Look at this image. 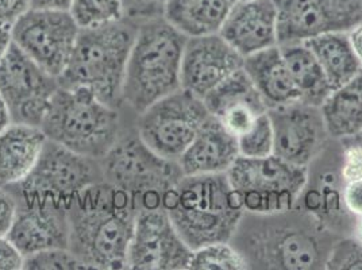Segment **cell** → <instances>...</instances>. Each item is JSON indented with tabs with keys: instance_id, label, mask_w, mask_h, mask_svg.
<instances>
[{
	"instance_id": "obj_1",
	"label": "cell",
	"mask_w": 362,
	"mask_h": 270,
	"mask_svg": "<svg viewBox=\"0 0 362 270\" xmlns=\"http://www.w3.org/2000/svg\"><path fill=\"white\" fill-rule=\"evenodd\" d=\"M138 203L105 181L69 199V250L90 269H127Z\"/></svg>"
},
{
	"instance_id": "obj_2",
	"label": "cell",
	"mask_w": 362,
	"mask_h": 270,
	"mask_svg": "<svg viewBox=\"0 0 362 270\" xmlns=\"http://www.w3.org/2000/svg\"><path fill=\"white\" fill-rule=\"evenodd\" d=\"M163 207L191 250L230 242L246 213L226 173L182 176L163 196Z\"/></svg>"
},
{
	"instance_id": "obj_3",
	"label": "cell",
	"mask_w": 362,
	"mask_h": 270,
	"mask_svg": "<svg viewBox=\"0 0 362 270\" xmlns=\"http://www.w3.org/2000/svg\"><path fill=\"white\" fill-rule=\"evenodd\" d=\"M187 38L164 16L138 23L122 92L126 112L138 117L181 90V59Z\"/></svg>"
},
{
	"instance_id": "obj_4",
	"label": "cell",
	"mask_w": 362,
	"mask_h": 270,
	"mask_svg": "<svg viewBox=\"0 0 362 270\" xmlns=\"http://www.w3.org/2000/svg\"><path fill=\"white\" fill-rule=\"evenodd\" d=\"M138 25L122 19L90 29H80L60 86L90 90L106 105L123 110L122 92Z\"/></svg>"
},
{
	"instance_id": "obj_5",
	"label": "cell",
	"mask_w": 362,
	"mask_h": 270,
	"mask_svg": "<svg viewBox=\"0 0 362 270\" xmlns=\"http://www.w3.org/2000/svg\"><path fill=\"white\" fill-rule=\"evenodd\" d=\"M126 126L124 110L106 105L86 88L60 86L40 127L47 139L100 160L114 146Z\"/></svg>"
},
{
	"instance_id": "obj_6",
	"label": "cell",
	"mask_w": 362,
	"mask_h": 270,
	"mask_svg": "<svg viewBox=\"0 0 362 270\" xmlns=\"http://www.w3.org/2000/svg\"><path fill=\"white\" fill-rule=\"evenodd\" d=\"M103 181L134 196L139 207H163V196L184 176L176 161L149 149L136 133L134 119L100 158Z\"/></svg>"
},
{
	"instance_id": "obj_7",
	"label": "cell",
	"mask_w": 362,
	"mask_h": 270,
	"mask_svg": "<svg viewBox=\"0 0 362 270\" xmlns=\"http://www.w3.org/2000/svg\"><path fill=\"white\" fill-rule=\"evenodd\" d=\"M226 175L246 212L274 215L292 210L307 185L308 166L292 165L274 154L262 158L240 155Z\"/></svg>"
},
{
	"instance_id": "obj_8",
	"label": "cell",
	"mask_w": 362,
	"mask_h": 270,
	"mask_svg": "<svg viewBox=\"0 0 362 270\" xmlns=\"http://www.w3.org/2000/svg\"><path fill=\"white\" fill-rule=\"evenodd\" d=\"M247 243L238 250L250 268L308 270L326 266L332 245L303 225L261 223L249 231Z\"/></svg>"
},
{
	"instance_id": "obj_9",
	"label": "cell",
	"mask_w": 362,
	"mask_h": 270,
	"mask_svg": "<svg viewBox=\"0 0 362 270\" xmlns=\"http://www.w3.org/2000/svg\"><path fill=\"white\" fill-rule=\"evenodd\" d=\"M210 115L200 98L179 90L136 117L134 126L149 149L177 163Z\"/></svg>"
},
{
	"instance_id": "obj_10",
	"label": "cell",
	"mask_w": 362,
	"mask_h": 270,
	"mask_svg": "<svg viewBox=\"0 0 362 270\" xmlns=\"http://www.w3.org/2000/svg\"><path fill=\"white\" fill-rule=\"evenodd\" d=\"M16 195V219L8 233L25 257L49 249H69V199L30 189L22 184L8 185Z\"/></svg>"
},
{
	"instance_id": "obj_11",
	"label": "cell",
	"mask_w": 362,
	"mask_h": 270,
	"mask_svg": "<svg viewBox=\"0 0 362 270\" xmlns=\"http://www.w3.org/2000/svg\"><path fill=\"white\" fill-rule=\"evenodd\" d=\"M78 31L69 11L37 8L26 11L11 28L13 42L57 78L68 66Z\"/></svg>"
},
{
	"instance_id": "obj_12",
	"label": "cell",
	"mask_w": 362,
	"mask_h": 270,
	"mask_svg": "<svg viewBox=\"0 0 362 270\" xmlns=\"http://www.w3.org/2000/svg\"><path fill=\"white\" fill-rule=\"evenodd\" d=\"M59 78L49 75L13 42L0 61V95L10 108L13 123L41 126Z\"/></svg>"
},
{
	"instance_id": "obj_13",
	"label": "cell",
	"mask_w": 362,
	"mask_h": 270,
	"mask_svg": "<svg viewBox=\"0 0 362 270\" xmlns=\"http://www.w3.org/2000/svg\"><path fill=\"white\" fill-rule=\"evenodd\" d=\"M277 45L300 44L327 33H349L362 23V0H274Z\"/></svg>"
},
{
	"instance_id": "obj_14",
	"label": "cell",
	"mask_w": 362,
	"mask_h": 270,
	"mask_svg": "<svg viewBox=\"0 0 362 270\" xmlns=\"http://www.w3.org/2000/svg\"><path fill=\"white\" fill-rule=\"evenodd\" d=\"M192 252L164 207H139L127 252V269H189Z\"/></svg>"
},
{
	"instance_id": "obj_15",
	"label": "cell",
	"mask_w": 362,
	"mask_h": 270,
	"mask_svg": "<svg viewBox=\"0 0 362 270\" xmlns=\"http://www.w3.org/2000/svg\"><path fill=\"white\" fill-rule=\"evenodd\" d=\"M273 154L296 166H308L323 149L329 133L320 107L302 102L269 108Z\"/></svg>"
},
{
	"instance_id": "obj_16",
	"label": "cell",
	"mask_w": 362,
	"mask_h": 270,
	"mask_svg": "<svg viewBox=\"0 0 362 270\" xmlns=\"http://www.w3.org/2000/svg\"><path fill=\"white\" fill-rule=\"evenodd\" d=\"M102 181L100 160L78 154L47 139L30 176L19 184L40 192L71 199Z\"/></svg>"
},
{
	"instance_id": "obj_17",
	"label": "cell",
	"mask_w": 362,
	"mask_h": 270,
	"mask_svg": "<svg viewBox=\"0 0 362 270\" xmlns=\"http://www.w3.org/2000/svg\"><path fill=\"white\" fill-rule=\"evenodd\" d=\"M243 59L219 33L189 37L181 59V90L203 100L228 76L243 68Z\"/></svg>"
},
{
	"instance_id": "obj_18",
	"label": "cell",
	"mask_w": 362,
	"mask_h": 270,
	"mask_svg": "<svg viewBox=\"0 0 362 270\" xmlns=\"http://www.w3.org/2000/svg\"><path fill=\"white\" fill-rule=\"evenodd\" d=\"M219 35L243 57L277 45L276 1L240 0L227 16Z\"/></svg>"
},
{
	"instance_id": "obj_19",
	"label": "cell",
	"mask_w": 362,
	"mask_h": 270,
	"mask_svg": "<svg viewBox=\"0 0 362 270\" xmlns=\"http://www.w3.org/2000/svg\"><path fill=\"white\" fill-rule=\"evenodd\" d=\"M240 157L237 136L210 115L177 160L184 176L226 173Z\"/></svg>"
},
{
	"instance_id": "obj_20",
	"label": "cell",
	"mask_w": 362,
	"mask_h": 270,
	"mask_svg": "<svg viewBox=\"0 0 362 270\" xmlns=\"http://www.w3.org/2000/svg\"><path fill=\"white\" fill-rule=\"evenodd\" d=\"M40 126L11 123L0 134V185L8 187L26 180L45 146Z\"/></svg>"
},
{
	"instance_id": "obj_21",
	"label": "cell",
	"mask_w": 362,
	"mask_h": 270,
	"mask_svg": "<svg viewBox=\"0 0 362 270\" xmlns=\"http://www.w3.org/2000/svg\"><path fill=\"white\" fill-rule=\"evenodd\" d=\"M243 71L269 108L302 102L280 46H272L243 59Z\"/></svg>"
},
{
	"instance_id": "obj_22",
	"label": "cell",
	"mask_w": 362,
	"mask_h": 270,
	"mask_svg": "<svg viewBox=\"0 0 362 270\" xmlns=\"http://www.w3.org/2000/svg\"><path fill=\"white\" fill-rule=\"evenodd\" d=\"M240 0H169L164 18L185 37L218 34Z\"/></svg>"
},
{
	"instance_id": "obj_23",
	"label": "cell",
	"mask_w": 362,
	"mask_h": 270,
	"mask_svg": "<svg viewBox=\"0 0 362 270\" xmlns=\"http://www.w3.org/2000/svg\"><path fill=\"white\" fill-rule=\"evenodd\" d=\"M320 111L329 136L334 139L342 141L362 131V71L332 90Z\"/></svg>"
},
{
	"instance_id": "obj_24",
	"label": "cell",
	"mask_w": 362,
	"mask_h": 270,
	"mask_svg": "<svg viewBox=\"0 0 362 270\" xmlns=\"http://www.w3.org/2000/svg\"><path fill=\"white\" fill-rule=\"evenodd\" d=\"M303 44L317 57L332 90L342 87L362 71L361 64L350 45L347 33L322 34Z\"/></svg>"
},
{
	"instance_id": "obj_25",
	"label": "cell",
	"mask_w": 362,
	"mask_h": 270,
	"mask_svg": "<svg viewBox=\"0 0 362 270\" xmlns=\"http://www.w3.org/2000/svg\"><path fill=\"white\" fill-rule=\"evenodd\" d=\"M279 46L302 103L320 107L332 90L314 53L303 42Z\"/></svg>"
},
{
	"instance_id": "obj_26",
	"label": "cell",
	"mask_w": 362,
	"mask_h": 270,
	"mask_svg": "<svg viewBox=\"0 0 362 270\" xmlns=\"http://www.w3.org/2000/svg\"><path fill=\"white\" fill-rule=\"evenodd\" d=\"M203 103L215 118L234 105H253L259 110L268 111L265 102L262 100L261 95L243 68L228 76L225 81H222L207 96H204Z\"/></svg>"
},
{
	"instance_id": "obj_27",
	"label": "cell",
	"mask_w": 362,
	"mask_h": 270,
	"mask_svg": "<svg viewBox=\"0 0 362 270\" xmlns=\"http://www.w3.org/2000/svg\"><path fill=\"white\" fill-rule=\"evenodd\" d=\"M230 242H216L202 246L192 252L189 269L245 270L250 269L245 257Z\"/></svg>"
},
{
	"instance_id": "obj_28",
	"label": "cell",
	"mask_w": 362,
	"mask_h": 270,
	"mask_svg": "<svg viewBox=\"0 0 362 270\" xmlns=\"http://www.w3.org/2000/svg\"><path fill=\"white\" fill-rule=\"evenodd\" d=\"M69 13L80 29L98 28L124 19L123 0H74Z\"/></svg>"
},
{
	"instance_id": "obj_29",
	"label": "cell",
	"mask_w": 362,
	"mask_h": 270,
	"mask_svg": "<svg viewBox=\"0 0 362 270\" xmlns=\"http://www.w3.org/2000/svg\"><path fill=\"white\" fill-rule=\"evenodd\" d=\"M240 155L262 158L273 154V129L268 111L257 118L252 127L237 138Z\"/></svg>"
},
{
	"instance_id": "obj_30",
	"label": "cell",
	"mask_w": 362,
	"mask_h": 270,
	"mask_svg": "<svg viewBox=\"0 0 362 270\" xmlns=\"http://www.w3.org/2000/svg\"><path fill=\"white\" fill-rule=\"evenodd\" d=\"M23 269L87 270L90 268L69 249H49L25 257Z\"/></svg>"
},
{
	"instance_id": "obj_31",
	"label": "cell",
	"mask_w": 362,
	"mask_h": 270,
	"mask_svg": "<svg viewBox=\"0 0 362 270\" xmlns=\"http://www.w3.org/2000/svg\"><path fill=\"white\" fill-rule=\"evenodd\" d=\"M326 269L362 270V240L346 238L332 243Z\"/></svg>"
},
{
	"instance_id": "obj_32",
	"label": "cell",
	"mask_w": 362,
	"mask_h": 270,
	"mask_svg": "<svg viewBox=\"0 0 362 270\" xmlns=\"http://www.w3.org/2000/svg\"><path fill=\"white\" fill-rule=\"evenodd\" d=\"M169 0H123L124 18L142 23L149 19L164 16V10Z\"/></svg>"
},
{
	"instance_id": "obj_33",
	"label": "cell",
	"mask_w": 362,
	"mask_h": 270,
	"mask_svg": "<svg viewBox=\"0 0 362 270\" xmlns=\"http://www.w3.org/2000/svg\"><path fill=\"white\" fill-rule=\"evenodd\" d=\"M344 155L341 176L345 182L362 180V145L354 142H344Z\"/></svg>"
},
{
	"instance_id": "obj_34",
	"label": "cell",
	"mask_w": 362,
	"mask_h": 270,
	"mask_svg": "<svg viewBox=\"0 0 362 270\" xmlns=\"http://www.w3.org/2000/svg\"><path fill=\"white\" fill-rule=\"evenodd\" d=\"M18 201L8 187L0 185V237H7L16 219Z\"/></svg>"
},
{
	"instance_id": "obj_35",
	"label": "cell",
	"mask_w": 362,
	"mask_h": 270,
	"mask_svg": "<svg viewBox=\"0 0 362 270\" xmlns=\"http://www.w3.org/2000/svg\"><path fill=\"white\" fill-rule=\"evenodd\" d=\"M25 255L8 237H0V270L23 269Z\"/></svg>"
},
{
	"instance_id": "obj_36",
	"label": "cell",
	"mask_w": 362,
	"mask_h": 270,
	"mask_svg": "<svg viewBox=\"0 0 362 270\" xmlns=\"http://www.w3.org/2000/svg\"><path fill=\"white\" fill-rule=\"evenodd\" d=\"M30 10V0H0V22L13 26Z\"/></svg>"
},
{
	"instance_id": "obj_37",
	"label": "cell",
	"mask_w": 362,
	"mask_h": 270,
	"mask_svg": "<svg viewBox=\"0 0 362 270\" xmlns=\"http://www.w3.org/2000/svg\"><path fill=\"white\" fill-rule=\"evenodd\" d=\"M344 204L356 216H362V180L345 182Z\"/></svg>"
},
{
	"instance_id": "obj_38",
	"label": "cell",
	"mask_w": 362,
	"mask_h": 270,
	"mask_svg": "<svg viewBox=\"0 0 362 270\" xmlns=\"http://www.w3.org/2000/svg\"><path fill=\"white\" fill-rule=\"evenodd\" d=\"M74 0H30V8L69 11Z\"/></svg>"
},
{
	"instance_id": "obj_39",
	"label": "cell",
	"mask_w": 362,
	"mask_h": 270,
	"mask_svg": "<svg viewBox=\"0 0 362 270\" xmlns=\"http://www.w3.org/2000/svg\"><path fill=\"white\" fill-rule=\"evenodd\" d=\"M347 35H349L350 45L353 47V52H354L357 60L360 61L362 66V23L357 25L356 28H353L351 30L347 33Z\"/></svg>"
},
{
	"instance_id": "obj_40",
	"label": "cell",
	"mask_w": 362,
	"mask_h": 270,
	"mask_svg": "<svg viewBox=\"0 0 362 270\" xmlns=\"http://www.w3.org/2000/svg\"><path fill=\"white\" fill-rule=\"evenodd\" d=\"M10 25L0 22V61L7 54L10 46L13 45V34Z\"/></svg>"
},
{
	"instance_id": "obj_41",
	"label": "cell",
	"mask_w": 362,
	"mask_h": 270,
	"mask_svg": "<svg viewBox=\"0 0 362 270\" xmlns=\"http://www.w3.org/2000/svg\"><path fill=\"white\" fill-rule=\"evenodd\" d=\"M13 123L11 118V112L10 108L6 103V100L3 99V96L0 95V134Z\"/></svg>"
},
{
	"instance_id": "obj_42",
	"label": "cell",
	"mask_w": 362,
	"mask_h": 270,
	"mask_svg": "<svg viewBox=\"0 0 362 270\" xmlns=\"http://www.w3.org/2000/svg\"><path fill=\"white\" fill-rule=\"evenodd\" d=\"M342 141H344V142H354V143H361L362 145V131H360L358 134L350 136V138H346V139H342Z\"/></svg>"
},
{
	"instance_id": "obj_43",
	"label": "cell",
	"mask_w": 362,
	"mask_h": 270,
	"mask_svg": "<svg viewBox=\"0 0 362 270\" xmlns=\"http://www.w3.org/2000/svg\"><path fill=\"white\" fill-rule=\"evenodd\" d=\"M356 238L362 240V216H358V223H357V228H356Z\"/></svg>"
}]
</instances>
